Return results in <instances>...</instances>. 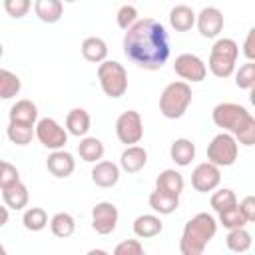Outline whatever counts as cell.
I'll list each match as a JSON object with an SVG mask.
<instances>
[{"label":"cell","instance_id":"obj_23","mask_svg":"<svg viewBox=\"0 0 255 255\" xmlns=\"http://www.w3.org/2000/svg\"><path fill=\"white\" fill-rule=\"evenodd\" d=\"M82 56L92 64H100V62H104L108 58V46H106V42L102 38L90 36V38H86L82 42Z\"/></svg>","mask_w":255,"mask_h":255},{"label":"cell","instance_id":"obj_38","mask_svg":"<svg viewBox=\"0 0 255 255\" xmlns=\"http://www.w3.org/2000/svg\"><path fill=\"white\" fill-rule=\"evenodd\" d=\"M114 253L116 255H141L143 253V245L137 239H128V241L118 243Z\"/></svg>","mask_w":255,"mask_h":255},{"label":"cell","instance_id":"obj_37","mask_svg":"<svg viewBox=\"0 0 255 255\" xmlns=\"http://www.w3.org/2000/svg\"><path fill=\"white\" fill-rule=\"evenodd\" d=\"M135 20H137V10H135V6L124 4V6L118 10V26H120L122 30H128Z\"/></svg>","mask_w":255,"mask_h":255},{"label":"cell","instance_id":"obj_36","mask_svg":"<svg viewBox=\"0 0 255 255\" xmlns=\"http://www.w3.org/2000/svg\"><path fill=\"white\" fill-rule=\"evenodd\" d=\"M32 8V0H4V10L10 18L20 20L24 18Z\"/></svg>","mask_w":255,"mask_h":255},{"label":"cell","instance_id":"obj_17","mask_svg":"<svg viewBox=\"0 0 255 255\" xmlns=\"http://www.w3.org/2000/svg\"><path fill=\"white\" fill-rule=\"evenodd\" d=\"M2 199H4L6 207L20 211V209H24V207L28 205L30 193H28V187L18 179V181H14V183L2 187Z\"/></svg>","mask_w":255,"mask_h":255},{"label":"cell","instance_id":"obj_41","mask_svg":"<svg viewBox=\"0 0 255 255\" xmlns=\"http://www.w3.org/2000/svg\"><path fill=\"white\" fill-rule=\"evenodd\" d=\"M253 38H255V30L251 28L247 32V38H245V44H243V54L247 56V60H253L255 58V46H253Z\"/></svg>","mask_w":255,"mask_h":255},{"label":"cell","instance_id":"obj_11","mask_svg":"<svg viewBox=\"0 0 255 255\" xmlns=\"http://www.w3.org/2000/svg\"><path fill=\"white\" fill-rule=\"evenodd\" d=\"M118 207L112 201H100L92 209V227L100 235H110L118 225Z\"/></svg>","mask_w":255,"mask_h":255},{"label":"cell","instance_id":"obj_30","mask_svg":"<svg viewBox=\"0 0 255 255\" xmlns=\"http://www.w3.org/2000/svg\"><path fill=\"white\" fill-rule=\"evenodd\" d=\"M20 88H22L20 78L10 70L0 68V100H10V98L18 96Z\"/></svg>","mask_w":255,"mask_h":255},{"label":"cell","instance_id":"obj_42","mask_svg":"<svg viewBox=\"0 0 255 255\" xmlns=\"http://www.w3.org/2000/svg\"><path fill=\"white\" fill-rule=\"evenodd\" d=\"M8 217H10V215H8V207H2V205H0V227H4V225L8 223Z\"/></svg>","mask_w":255,"mask_h":255},{"label":"cell","instance_id":"obj_20","mask_svg":"<svg viewBox=\"0 0 255 255\" xmlns=\"http://www.w3.org/2000/svg\"><path fill=\"white\" fill-rule=\"evenodd\" d=\"M163 229V223L157 215H151V213H143L139 217H135L133 221V233L141 239H149V237H155L159 235Z\"/></svg>","mask_w":255,"mask_h":255},{"label":"cell","instance_id":"obj_2","mask_svg":"<svg viewBox=\"0 0 255 255\" xmlns=\"http://www.w3.org/2000/svg\"><path fill=\"white\" fill-rule=\"evenodd\" d=\"M211 118L217 128L229 131L239 143L247 147L255 143V118L247 112V108L233 102H221L213 108Z\"/></svg>","mask_w":255,"mask_h":255},{"label":"cell","instance_id":"obj_40","mask_svg":"<svg viewBox=\"0 0 255 255\" xmlns=\"http://www.w3.org/2000/svg\"><path fill=\"white\" fill-rule=\"evenodd\" d=\"M237 205H239L241 213L245 215L247 223L255 221V197H253V195H247V197H243V201H241V203H237Z\"/></svg>","mask_w":255,"mask_h":255},{"label":"cell","instance_id":"obj_4","mask_svg":"<svg viewBox=\"0 0 255 255\" xmlns=\"http://www.w3.org/2000/svg\"><path fill=\"white\" fill-rule=\"evenodd\" d=\"M191 98L193 94L187 82H171L163 88L159 96V112L167 120H179L187 112Z\"/></svg>","mask_w":255,"mask_h":255},{"label":"cell","instance_id":"obj_46","mask_svg":"<svg viewBox=\"0 0 255 255\" xmlns=\"http://www.w3.org/2000/svg\"><path fill=\"white\" fill-rule=\"evenodd\" d=\"M62 2H78V0H62Z\"/></svg>","mask_w":255,"mask_h":255},{"label":"cell","instance_id":"obj_9","mask_svg":"<svg viewBox=\"0 0 255 255\" xmlns=\"http://www.w3.org/2000/svg\"><path fill=\"white\" fill-rule=\"evenodd\" d=\"M116 135L126 145L139 143V139L143 137V122H141L139 112H135V110L124 112L116 120Z\"/></svg>","mask_w":255,"mask_h":255},{"label":"cell","instance_id":"obj_12","mask_svg":"<svg viewBox=\"0 0 255 255\" xmlns=\"http://www.w3.org/2000/svg\"><path fill=\"white\" fill-rule=\"evenodd\" d=\"M219 183H221V171L215 163L203 161V163L195 165V169L191 173V185L195 191L207 193V191H213Z\"/></svg>","mask_w":255,"mask_h":255},{"label":"cell","instance_id":"obj_31","mask_svg":"<svg viewBox=\"0 0 255 255\" xmlns=\"http://www.w3.org/2000/svg\"><path fill=\"white\" fill-rule=\"evenodd\" d=\"M225 243L231 251L235 253H243L251 247V233L245 229V227H235V229H229L227 237H225Z\"/></svg>","mask_w":255,"mask_h":255},{"label":"cell","instance_id":"obj_19","mask_svg":"<svg viewBox=\"0 0 255 255\" xmlns=\"http://www.w3.org/2000/svg\"><path fill=\"white\" fill-rule=\"evenodd\" d=\"M66 131L78 137H84L90 131V114L84 108H74L66 116Z\"/></svg>","mask_w":255,"mask_h":255},{"label":"cell","instance_id":"obj_33","mask_svg":"<svg viewBox=\"0 0 255 255\" xmlns=\"http://www.w3.org/2000/svg\"><path fill=\"white\" fill-rule=\"evenodd\" d=\"M217 213H219V223H221L225 229L245 227V223H247V219H245V215L241 213V209H239L237 203L231 205V207H227V209H223V211H217Z\"/></svg>","mask_w":255,"mask_h":255},{"label":"cell","instance_id":"obj_5","mask_svg":"<svg viewBox=\"0 0 255 255\" xmlns=\"http://www.w3.org/2000/svg\"><path fill=\"white\" fill-rule=\"evenodd\" d=\"M239 56V46L231 38H219L215 40L211 54H209V70L215 78H229L235 72V62Z\"/></svg>","mask_w":255,"mask_h":255},{"label":"cell","instance_id":"obj_7","mask_svg":"<svg viewBox=\"0 0 255 255\" xmlns=\"http://www.w3.org/2000/svg\"><path fill=\"white\" fill-rule=\"evenodd\" d=\"M239 153V145L237 139L229 133V131H221L217 133L209 145H207V161L215 163L217 167H229L235 163Z\"/></svg>","mask_w":255,"mask_h":255},{"label":"cell","instance_id":"obj_22","mask_svg":"<svg viewBox=\"0 0 255 255\" xmlns=\"http://www.w3.org/2000/svg\"><path fill=\"white\" fill-rule=\"evenodd\" d=\"M169 24L175 32H187L195 24V12L187 4H177L169 12Z\"/></svg>","mask_w":255,"mask_h":255},{"label":"cell","instance_id":"obj_14","mask_svg":"<svg viewBox=\"0 0 255 255\" xmlns=\"http://www.w3.org/2000/svg\"><path fill=\"white\" fill-rule=\"evenodd\" d=\"M46 167H48V171H50L54 177L64 179V177H70V175L74 173L76 161H74V155H72V153H68V151H64V149H54V151L48 155V159H46Z\"/></svg>","mask_w":255,"mask_h":255},{"label":"cell","instance_id":"obj_34","mask_svg":"<svg viewBox=\"0 0 255 255\" xmlns=\"http://www.w3.org/2000/svg\"><path fill=\"white\" fill-rule=\"evenodd\" d=\"M235 86L241 88V90H251L255 86V64H253V60L239 66V70L235 72Z\"/></svg>","mask_w":255,"mask_h":255},{"label":"cell","instance_id":"obj_10","mask_svg":"<svg viewBox=\"0 0 255 255\" xmlns=\"http://www.w3.org/2000/svg\"><path fill=\"white\" fill-rule=\"evenodd\" d=\"M173 70L179 78L187 82H203L207 76V66L195 54H179L173 62Z\"/></svg>","mask_w":255,"mask_h":255},{"label":"cell","instance_id":"obj_1","mask_svg":"<svg viewBox=\"0 0 255 255\" xmlns=\"http://www.w3.org/2000/svg\"><path fill=\"white\" fill-rule=\"evenodd\" d=\"M124 54L143 70H159L169 58V38L161 22L153 18L135 20L124 34Z\"/></svg>","mask_w":255,"mask_h":255},{"label":"cell","instance_id":"obj_6","mask_svg":"<svg viewBox=\"0 0 255 255\" xmlns=\"http://www.w3.org/2000/svg\"><path fill=\"white\" fill-rule=\"evenodd\" d=\"M98 80L108 98H122L128 92V72L120 62L104 60L98 66Z\"/></svg>","mask_w":255,"mask_h":255},{"label":"cell","instance_id":"obj_24","mask_svg":"<svg viewBox=\"0 0 255 255\" xmlns=\"http://www.w3.org/2000/svg\"><path fill=\"white\" fill-rule=\"evenodd\" d=\"M169 155H171V159H173L177 165L185 167V165H189V163L193 161V157H195V145L191 143V139L179 137V139H175V141L171 143Z\"/></svg>","mask_w":255,"mask_h":255},{"label":"cell","instance_id":"obj_45","mask_svg":"<svg viewBox=\"0 0 255 255\" xmlns=\"http://www.w3.org/2000/svg\"><path fill=\"white\" fill-rule=\"evenodd\" d=\"M2 165H4V159H0V169H2Z\"/></svg>","mask_w":255,"mask_h":255},{"label":"cell","instance_id":"obj_39","mask_svg":"<svg viewBox=\"0 0 255 255\" xmlns=\"http://www.w3.org/2000/svg\"><path fill=\"white\" fill-rule=\"evenodd\" d=\"M18 179H20L18 169H16L12 163L4 161V165H2V169H0V189L6 187V185H10V183H14V181H18Z\"/></svg>","mask_w":255,"mask_h":255},{"label":"cell","instance_id":"obj_28","mask_svg":"<svg viewBox=\"0 0 255 255\" xmlns=\"http://www.w3.org/2000/svg\"><path fill=\"white\" fill-rule=\"evenodd\" d=\"M78 153L84 161L88 163H96L104 157V143L98 137H84L78 143Z\"/></svg>","mask_w":255,"mask_h":255},{"label":"cell","instance_id":"obj_27","mask_svg":"<svg viewBox=\"0 0 255 255\" xmlns=\"http://www.w3.org/2000/svg\"><path fill=\"white\" fill-rule=\"evenodd\" d=\"M6 135L16 145H28L34 137V126L24 124V122H10L8 129H6Z\"/></svg>","mask_w":255,"mask_h":255},{"label":"cell","instance_id":"obj_44","mask_svg":"<svg viewBox=\"0 0 255 255\" xmlns=\"http://www.w3.org/2000/svg\"><path fill=\"white\" fill-rule=\"evenodd\" d=\"M2 54H4V48H2V42H0V58H2Z\"/></svg>","mask_w":255,"mask_h":255},{"label":"cell","instance_id":"obj_25","mask_svg":"<svg viewBox=\"0 0 255 255\" xmlns=\"http://www.w3.org/2000/svg\"><path fill=\"white\" fill-rule=\"evenodd\" d=\"M36 120H38V108L32 100H18L10 108V122H24L36 126Z\"/></svg>","mask_w":255,"mask_h":255},{"label":"cell","instance_id":"obj_29","mask_svg":"<svg viewBox=\"0 0 255 255\" xmlns=\"http://www.w3.org/2000/svg\"><path fill=\"white\" fill-rule=\"evenodd\" d=\"M50 229H52V233H54L56 237L66 239V237L74 235V231H76V221H74V217H72L70 213L60 211V213H56V215L50 219Z\"/></svg>","mask_w":255,"mask_h":255},{"label":"cell","instance_id":"obj_43","mask_svg":"<svg viewBox=\"0 0 255 255\" xmlns=\"http://www.w3.org/2000/svg\"><path fill=\"white\" fill-rule=\"evenodd\" d=\"M4 253H6V249H4L2 245H0V255H4Z\"/></svg>","mask_w":255,"mask_h":255},{"label":"cell","instance_id":"obj_18","mask_svg":"<svg viewBox=\"0 0 255 255\" xmlns=\"http://www.w3.org/2000/svg\"><path fill=\"white\" fill-rule=\"evenodd\" d=\"M149 207L159 215H171L179 207V195H171L155 187V191L149 195Z\"/></svg>","mask_w":255,"mask_h":255},{"label":"cell","instance_id":"obj_35","mask_svg":"<svg viewBox=\"0 0 255 255\" xmlns=\"http://www.w3.org/2000/svg\"><path fill=\"white\" fill-rule=\"evenodd\" d=\"M209 203H211V207H213L215 211H223V209H227V207L235 205V203H237V197H235L233 189L223 187V189H217V191L211 195Z\"/></svg>","mask_w":255,"mask_h":255},{"label":"cell","instance_id":"obj_3","mask_svg":"<svg viewBox=\"0 0 255 255\" xmlns=\"http://www.w3.org/2000/svg\"><path fill=\"white\" fill-rule=\"evenodd\" d=\"M217 233V221L209 213H197L193 215L181 233L179 239V251L181 255H201L207 243Z\"/></svg>","mask_w":255,"mask_h":255},{"label":"cell","instance_id":"obj_26","mask_svg":"<svg viewBox=\"0 0 255 255\" xmlns=\"http://www.w3.org/2000/svg\"><path fill=\"white\" fill-rule=\"evenodd\" d=\"M155 187L161 189V191H167L171 195H181V191H183V177L175 169H163L157 175V179H155Z\"/></svg>","mask_w":255,"mask_h":255},{"label":"cell","instance_id":"obj_13","mask_svg":"<svg viewBox=\"0 0 255 255\" xmlns=\"http://www.w3.org/2000/svg\"><path fill=\"white\" fill-rule=\"evenodd\" d=\"M195 24H197V30L203 38H217L219 32L223 30V12L215 6H207L203 8L199 14H195Z\"/></svg>","mask_w":255,"mask_h":255},{"label":"cell","instance_id":"obj_15","mask_svg":"<svg viewBox=\"0 0 255 255\" xmlns=\"http://www.w3.org/2000/svg\"><path fill=\"white\" fill-rule=\"evenodd\" d=\"M147 163V151L141 145H128L120 155V167L128 173H137Z\"/></svg>","mask_w":255,"mask_h":255},{"label":"cell","instance_id":"obj_8","mask_svg":"<svg viewBox=\"0 0 255 255\" xmlns=\"http://www.w3.org/2000/svg\"><path fill=\"white\" fill-rule=\"evenodd\" d=\"M34 135L38 137V141L48 147V149H64V145L68 143V131L66 128H62L56 120L52 118H42L36 126H34Z\"/></svg>","mask_w":255,"mask_h":255},{"label":"cell","instance_id":"obj_16","mask_svg":"<svg viewBox=\"0 0 255 255\" xmlns=\"http://www.w3.org/2000/svg\"><path fill=\"white\" fill-rule=\"evenodd\" d=\"M92 181L98 187H114L120 181V167L114 161H96L92 169Z\"/></svg>","mask_w":255,"mask_h":255},{"label":"cell","instance_id":"obj_32","mask_svg":"<svg viewBox=\"0 0 255 255\" xmlns=\"http://www.w3.org/2000/svg\"><path fill=\"white\" fill-rule=\"evenodd\" d=\"M22 223L28 231H42L48 225V213L42 207H30L24 211Z\"/></svg>","mask_w":255,"mask_h":255},{"label":"cell","instance_id":"obj_21","mask_svg":"<svg viewBox=\"0 0 255 255\" xmlns=\"http://www.w3.org/2000/svg\"><path fill=\"white\" fill-rule=\"evenodd\" d=\"M34 12L44 24H56L64 14V4L62 0H36Z\"/></svg>","mask_w":255,"mask_h":255}]
</instances>
